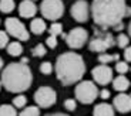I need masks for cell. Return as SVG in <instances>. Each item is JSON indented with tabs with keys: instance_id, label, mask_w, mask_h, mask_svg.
<instances>
[{
	"instance_id": "1",
	"label": "cell",
	"mask_w": 131,
	"mask_h": 116,
	"mask_svg": "<svg viewBox=\"0 0 131 116\" xmlns=\"http://www.w3.org/2000/svg\"><path fill=\"white\" fill-rule=\"evenodd\" d=\"M125 0H94L91 16L94 23L101 28H114L121 24L125 17Z\"/></svg>"
},
{
	"instance_id": "2",
	"label": "cell",
	"mask_w": 131,
	"mask_h": 116,
	"mask_svg": "<svg viewBox=\"0 0 131 116\" xmlns=\"http://www.w3.org/2000/svg\"><path fill=\"white\" fill-rule=\"evenodd\" d=\"M56 74L61 84L71 85L79 82L85 74L84 60L77 52H64L56 61Z\"/></svg>"
},
{
	"instance_id": "3",
	"label": "cell",
	"mask_w": 131,
	"mask_h": 116,
	"mask_svg": "<svg viewBox=\"0 0 131 116\" xmlns=\"http://www.w3.org/2000/svg\"><path fill=\"white\" fill-rule=\"evenodd\" d=\"M33 82V74L27 65L21 62H12L3 69L2 85L9 92L20 94L30 88Z\"/></svg>"
},
{
	"instance_id": "4",
	"label": "cell",
	"mask_w": 131,
	"mask_h": 116,
	"mask_svg": "<svg viewBox=\"0 0 131 116\" xmlns=\"http://www.w3.org/2000/svg\"><path fill=\"white\" fill-rule=\"evenodd\" d=\"M115 44V38L113 37L111 33H107V31H95L94 37L90 40V44H89V48L90 51L93 52H105L107 50H110L111 47H114Z\"/></svg>"
},
{
	"instance_id": "5",
	"label": "cell",
	"mask_w": 131,
	"mask_h": 116,
	"mask_svg": "<svg viewBox=\"0 0 131 116\" xmlns=\"http://www.w3.org/2000/svg\"><path fill=\"white\" fill-rule=\"evenodd\" d=\"M74 94H75V98L81 103L89 105V103H93L98 98V88L91 81H83L75 86Z\"/></svg>"
},
{
	"instance_id": "6",
	"label": "cell",
	"mask_w": 131,
	"mask_h": 116,
	"mask_svg": "<svg viewBox=\"0 0 131 116\" xmlns=\"http://www.w3.org/2000/svg\"><path fill=\"white\" fill-rule=\"evenodd\" d=\"M40 11L47 20L56 21L64 13V4L61 0H43L40 4Z\"/></svg>"
},
{
	"instance_id": "7",
	"label": "cell",
	"mask_w": 131,
	"mask_h": 116,
	"mask_svg": "<svg viewBox=\"0 0 131 116\" xmlns=\"http://www.w3.org/2000/svg\"><path fill=\"white\" fill-rule=\"evenodd\" d=\"M4 26H6V31L7 34H10L12 37L17 40H21V41H27L30 37L29 31H27L26 26L20 21L16 17H9V19L4 21Z\"/></svg>"
},
{
	"instance_id": "8",
	"label": "cell",
	"mask_w": 131,
	"mask_h": 116,
	"mask_svg": "<svg viewBox=\"0 0 131 116\" xmlns=\"http://www.w3.org/2000/svg\"><path fill=\"white\" fill-rule=\"evenodd\" d=\"M34 100L40 108H50L53 106L57 100L56 91L50 86H41L36 91L34 94Z\"/></svg>"
},
{
	"instance_id": "9",
	"label": "cell",
	"mask_w": 131,
	"mask_h": 116,
	"mask_svg": "<svg viewBox=\"0 0 131 116\" xmlns=\"http://www.w3.org/2000/svg\"><path fill=\"white\" fill-rule=\"evenodd\" d=\"M66 42L70 48H81L83 45L89 40V33L85 28L81 27H75V28L70 30L69 34H66Z\"/></svg>"
},
{
	"instance_id": "10",
	"label": "cell",
	"mask_w": 131,
	"mask_h": 116,
	"mask_svg": "<svg viewBox=\"0 0 131 116\" xmlns=\"http://www.w3.org/2000/svg\"><path fill=\"white\" fill-rule=\"evenodd\" d=\"M91 75L98 85H107L113 81V69L108 65H98L91 71Z\"/></svg>"
},
{
	"instance_id": "11",
	"label": "cell",
	"mask_w": 131,
	"mask_h": 116,
	"mask_svg": "<svg viewBox=\"0 0 131 116\" xmlns=\"http://www.w3.org/2000/svg\"><path fill=\"white\" fill-rule=\"evenodd\" d=\"M89 14H90V9H89V3L85 0H77L71 6V16L75 21L85 23L89 20Z\"/></svg>"
},
{
	"instance_id": "12",
	"label": "cell",
	"mask_w": 131,
	"mask_h": 116,
	"mask_svg": "<svg viewBox=\"0 0 131 116\" xmlns=\"http://www.w3.org/2000/svg\"><path fill=\"white\" fill-rule=\"evenodd\" d=\"M113 105L120 113L131 112V95H127V94L117 95L113 100Z\"/></svg>"
},
{
	"instance_id": "13",
	"label": "cell",
	"mask_w": 131,
	"mask_h": 116,
	"mask_svg": "<svg viewBox=\"0 0 131 116\" xmlns=\"http://www.w3.org/2000/svg\"><path fill=\"white\" fill-rule=\"evenodd\" d=\"M37 13V6L33 0H23L19 6V14L24 19H30Z\"/></svg>"
},
{
	"instance_id": "14",
	"label": "cell",
	"mask_w": 131,
	"mask_h": 116,
	"mask_svg": "<svg viewBox=\"0 0 131 116\" xmlns=\"http://www.w3.org/2000/svg\"><path fill=\"white\" fill-rule=\"evenodd\" d=\"M93 116H114V108L108 103H98L94 108Z\"/></svg>"
},
{
	"instance_id": "15",
	"label": "cell",
	"mask_w": 131,
	"mask_h": 116,
	"mask_svg": "<svg viewBox=\"0 0 131 116\" xmlns=\"http://www.w3.org/2000/svg\"><path fill=\"white\" fill-rule=\"evenodd\" d=\"M128 86H130V81L124 75H118L117 78L113 79V88L118 92H124L125 89H128Z\"/></svg>"
},
{
	"instance_id": "16",
	"label": "cell",
	"mask_w": 131,
	"mask_h": 116,
	"mask_svg": "<svg viewBox=\"0 0 131 116\" xmlns=\"http://www.w3.org/2000/svg\"><path fill=\"white\" fill-rule=\"evenodd\" d=\"M46 23H44V20L43 19H33L31 21H30V30H31L33 34H36V36H39V34H41V33H44V30H46Z\"/></svg>"
},
{
	"instance_id": "17",
	"label": "cell",
	"mask_w": 131,
	"mask_h": 116,
	"mask_svg": "<svg viewBox=\"0 0 131 116\" xmlns=\"http://www.w3.org/2000/svg\"><path fill=\"white\" fill-rule=\"evenodd\" d=\"M7 52H9V55H12V57H19V55H21V52H23V47H21V44L17 41H13L10 42V44H7Z\"/></svg>"
},
{
	"instance_id": "18",
	"label": "cell",
	"mask_w": 131,
	"mask_h": 116,
	"mask_svg": "<svg viewBox=\"0 0 131 116\" xmlns=\"http://www.w3.org/2000/svg\"><path fill=\"white\" fill-rule=\"evenodd\" d=\"M118 60H120V55L118 54H107V52H103V54L98 55V61L104 65H107L108 62H113V61H118Z\"/></svg>"
},
{
	"instance_id": "19",
	"label": "cell",
	"mask_w": 131,
	"mask_h": 116,
	"mask_svg": "<svg viewBox=\"0 0 131 116\" xmlns=\"http://www.w3.org/2000/svg\"><path fill=\"white\" fill-rule=\"evenodd\" d=\"M14 0H0V11L2 13H12L14 10Z\"/></svg>"
},
{
	"instance_id": "20",
	"label": "cell",
	"mask_w": 131,
	"mask_h": 116,
	"mask_svg": "<svg viewBox=\"0 0 131 116\" xmlns=\"http://www.w3.org/2000/svg\"><path fill=\"white\" fill-rule=\"evenodd\" d=\"M0 116H17L16 108L12 105H2L0 106Z\"/></svg>"
},
{
	"instance_id": "21",
	"label": "cell",
	"mask_w": 131,
	"mask_h": 116,
	"mask_svg": "<svg viewBox=\"0 0 131 116\" xmlns=\"http://www.w3.org/2000/svg\"><path fill=\"white\" fill-rule=\"evenodd\" d=\"M19 116H40V109L36 106H29L24 108L21 112H20Z\"/></svg>"
},
{
	"instance_id": "22",
	"label": "cell",
	"mask_w": 131,
	"mask_h": 116,
	"mask_svg": "<svg viewBox=\"0 0 131 116\" xmlns=\"http://www.w3.org/2000/svg\"><path fill=\"white\" fill-rule=\"evenodd\" d=\"M49 31H50V36H54V37L61 36L63 34V26L60 23H53L51 26H50Z\"/></svg>"
},
{
	"instance_id": "23",
	"label": "cell",
	"mask_w": 131,
	"mask_h": 116,
	"mask_svg": "<svg viewBox=\"0 0 131 116\" xmlns=\"http://www.w3.org/2000/svg\"><path fill=\"white\" fill-rule=\"evenodd\" d=\"M31 54L34 55V57H44V55L47 54V48L44 47V44H39L31 50Z\"/></svg>"
},
{
	"instance_id": "24",
	"label": "cell",
	"mask_w": 131,
	"mask_h": 116,
	"mask_svg": "<svg viewBox=\"0 0 131 116\" xmlns=\"http://www.w3.org/2000/svg\"><path fill=\"white\" fill-rule=\"evenodd\" d=\"M115 42H117V45L120 48H127L128 42H130V37L125 36V34H120V36L117 37V40H115Z\"/></svg>"
},
{
	"instance_id": "25",
	"label": "cell",
	"mask_w": 131,
	"mask_h": 116,
	"mask_svg": "<svg viewBox=\"0 0 131 116\" xmlns=\"http://www.w3.org/2000/svg\"><path fill=\"white\" fill-rule=\"evenodd\" d=\"M27 103V98L23 96V95H19L13 99V106L14 108H24Z\"/></svg>"
},
{
	"instance_id": "26",
	"label": "cell",
	"mask_w": 131,
	"mask_h": 116,
	"mask_svg": "<svg viewBox=\"0 0 131 116\" xmlns=\"http://www.w3.org/2000/svg\"><path fill=\"white\" fill-rule=\"evenodd\" d=\"M40 72L44 75H50L53 72V65L51 62L46 61V62H41V65H40Z\"/></svg>"
},
{
	"instance_id": "27",
	"label": "cell",
	"mask_w": 131,
	"mask_h": 116,
	"mask_svg": "<svg viewBox=\"0 0 131 116\" xmlns=\"http://www.w3.org/2000/svg\"><path fill=\"white\" fill-rule=\"evenodd\" d=\"M115 71H117L120 75L125 74V72L128 71V64L124 62V61H117V64H115Z\"/></svg>"
},
{
	"instance_id": "28",
	"label": "cell",
	"mask_w": 131,
	"mask_h": 116,
	"mask_svg": "<svg viewBox=\"0 0 131 116\" xmlns=\"http://www.w3.org/2000/svg\"><path fill=\"white\" fill-rule=\"evenodd\" d=\"M7 44H9V36H7L6 31H2L0 30V48L7 47Z\"/></svg>"
},
{
	"instance_id": "29",
	"label": "cell",
	"mask_w": 131,
	"mask_h": 116,
	"mask_svg": "<svg viewBox=\"0 0 131 116\" xmlns=\"http://www.w3.org/2000/svg\"><path fill=\"white\" fill-rule=\"evenodd\" d=\"M75 106H77V102L74 99H66L64 100V108L67 110H70V112H73L75 109Z\"/></svg>"
},
{
	"instance_id": "30",
	"label": "cell",
	"mask_w": 131,
	"mask_h": 116,
	"mask_svg": "<svg viewBox=\"0 0 131 116\" xmlns=\"http://www.w3.org/2000/svg\"><path fill=\"white\" fill-rule=\"evenodd\" d=\"M46 44H47V47H49V48H56L57 44H59V41H57V37L50 36L49 38L46 40Z\"/></svg>"
},
{
	"instance_id": "31",
	"label": "cell",
	"mask_w": 131,
	"mask_h": 116,
	"mask_svg": "<svg viewBox=\"0 0 131 116\" xmlns=\"http://www.w3.org/2000/svg\"><path fill=\"white\" fill-rule=\"evenodd\" d=\"M98 95H100V98H103V99H108L111 94H110V91L108 89H101L100 92H98Z\"/></svg>"
},
{
	"instance_id": "32",
	"label": "cell",
	"mask_w": 131,
	"mask_h": 116,
	"mask_svg": "<svg viewBox=\"0 0 131 116\" xmlns=\"http://www.w3.org/2000/svg\"><path fill=\"white\" fill-rule=\"evenodd\" d=\"M124 58L127 62H131V47H127L124 50Z\"/></svg>"
},
{
	"instance_id": "33",
	"label": "cell",
	"mask_w": 131,
	"mask_h": 116,
	"mask_svg": "<svg viewBox=\"0 0 131 116\" xmlns=\"http://www.w3.org/2000/svg\"><path fill=\"white\" fill-rule=\"evenodd\" d=\"M123 28H124V24H123V23H121V24H118V26H115V27H114V30H115V31H121Z\"/></svg>"
},
{
	"instance_id": "34",
	"label": "cell",
	"mask_w": 131,
	"mask_h": 116,
	"mask_svg": "<svg viewBox=\"0 0 131 116\" xmlns=\"http://www.w3.org/2000/svg\"><path fill=\"white\" fill-rule=\"evenodd\" d=\"M47 116H69V115H64V113H51V115H47Z\"/></svg>"
},
{
	"instance_id": "35",
	"label": "cell",
	"mask_w": 131,
	"mask_h": 116,
	"mask_svg": "<svg viewBox=\"0 0 131 116\" xmlns=\"http://www.w3.org/2000/svg\"><path fill=\"white\" fill-rule=\"evenodd\" d=\"M128 34H130V38H131V21H130V24H128Z\"/></svg>"
},
{
	"instance_id": "36",
	"label": "cell",
	"mask_w": 131,
	"mask_h": 116,
	"mask_svg": "<svg viewBox=\"0 0 131 116\" xmlns=\"http://www.w3.org/2000/svg\"><path fill=\"white\" fill-rule=\"evenodd\" d=\"M2 68H3V58L0 57V69H2Z\"/></svg>"
},
{
	"instance_id": "37",
	"label": "cell",
	"mask_w": 131,
	"mask_h": 116,
	"mask_svg": "<svg viewBox=\"0 0 131 116\" xmlns=\"http://www.w3.org/2000/svg\"><path fill=\"white\" fill-rule=\"evenodd\" d=\"M0 88H2V82H0Z\"/></svg>"
},
{
	"instance_id": "38",
	"label": "cell",
	"mask_w": 131,
	"mask_h": 116,
	"mask_svg": "<svg viewBox=\"0 0 131 116\" xmlns=\"http://www.w3.org/2000/svg\"><path fill=\"white\" fill-rule=\"evenodd\" d=\"M33 2H34V0H33Z\"/></svg>"
},
{
	"instance_id": "39",
	"label": "cell",
	"mask_w": 131,
	"mask_h": 116,
	"mask_svg": "<svg viewBox=\"0 0 131 116\" xmlns=\"http://www.w3.org/2000/svg\"><path fill=\"white\" fill-rule=\"evenodd\" d=\"M130 69H131V68H130Z\"/></svg>"
}]
</instances>
